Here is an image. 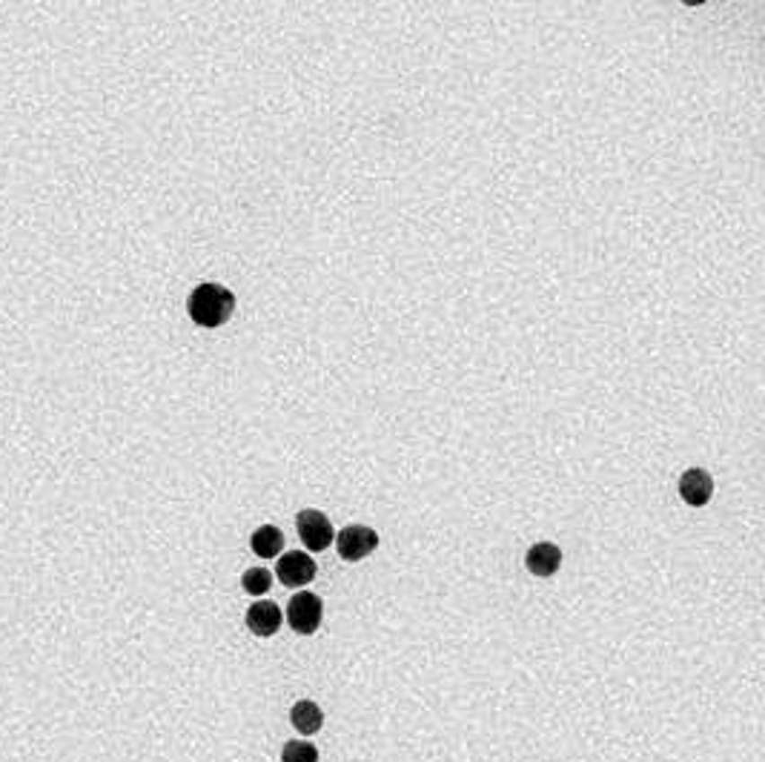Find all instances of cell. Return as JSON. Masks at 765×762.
<instances>
[{"instance_id": "1", "label": "cell", "mask_w": 765, "mask_h": 762, "mask_svg": "<svg viewBox=\"0 0 765 762\" xmlns=\"http://www.w3.org/2000/svg\"><path fill=\"white\" fill-rule=\"evenodd\" d=\"M187 310H189V319L195 324L213 330V327H221V324L230 321V316L235 312V295H233V290L221 287V284L207 281V284H198V287L192 290Z\"/></svg>"}, {"instance_id": "2", "label": "cell", "mask_w": 765, "mask_h": 762, "mask_svg": "<svg viewBox=\"0 0 765 762\" xmlns=\"http://www.w3.org/2000/svg\"><path fill=\"white\" fill-rule=\"evenodd\" d=\"M321 617H324V605L316 593H295L290 605H287V622L295 634H316L319 625H321Z\"/></svg>"}, {"instance_id": "3", "label": "cell", "mask_w": 765, "mask_h": 762, "mask_svg": "<svg viewBox=\"0 0 765 762\" xmlns=\"http://www.w3.org/2000/svg\"><path fill=\"white\" fill-rule=\"evenodd\" d=\"M295 530L298 536H302V542L307 550H312V554H321V550L330 547V542L336 539L333 533V525H330V519L321 513V511H302L295 519Z\"/></svg>"}, {"instance_id": "4", "label": "cell", "mask_w": 765, "mask_h": 762, "mask_svg": "<svg viewBox=\"0 0 765 762\" xmlns=\"http://www.w3.org/2000/svg\"><path fill=\"white\" fill-rule=\"evenodd\" d=\"M379 547V536L373 528H365V525H347L339 536H336V550L341 559L347 562H358L370 556L373 550Z\"/></svg>"}, {"instance_id": "5", "label": "cell", "mask_w": 765, "mask_h": 762, "mask_svg": "<svg viewBox=\"0 0 765 762\" xmlns=\"http://www.w3.org/2000/svg\"><path fill=\"white\" fill-rule=\"evenodd\" d=\"M276 574L287 588H302V585H307V582H312V576H316V562H312L307 554H302V550H293V554H284L278 559Z\"/></svg>"}, {"instance_id": "6", "label": "cell", "mask_w": 765, "mask_h": 762, "mask_svg": "<svg viewBox=\"0 0 765 762\" xmlns=\"http://www.w3.org/2000/svg\"><path fill=\"white\" fill-rule=\"evenodd\" d=\"M680 496H682L685 504H691V507L708 504L711 496H714V479H711V473L702 470V468L685 470V473L680 476Z\"/></svg>"}, {"instance_id": "7", "label": "cell", "mask_w": 765, "mask_h": 762, "mask_svg": "<svg viewBox=\"0 0 765 762\" xmlns=\"http://www.w3.org/2000/svg\"><path fill=\"white\" fill-rule=\"evenodd\" d=\"M524 565H528V571H531L533 576L548 579V576H553V574L559 571L562 550H559L557 545H550V542H539V545H533V547L528 550V556H524Z\"/></svg>"}, {"instance_id": "8", "label": "cell", "mask_w": 765, "mask_h": 762, "mask_svg": "<svg viewBox=\"0 0 765 762\" xmlns=\"http://www.w3.org/2000/svg\"><path fill=\"white\" fill-rule=\"evenodd\" d=\"M281 608L276 602H255L247 610V627L255 636H273L281 627Z\"/></svg>"}, {"instance_id": "9", "label": "cell", "mask_w": 765, "mask_h": 762, "mask_svg": "<svg viewBox=\"0 0 765 762\" xmlns=\"http://www.w3.org/2000/svg\"><path fill=\"white\" fill-rule=\"evenodd\" d=\"M290 720H293L295 731H302V734H307V737H310V734H316V731H321V725H324V714H321V708L316 705V702L302 699V702H295V705H293Z\"/></svg>"}, {"instance_id": "10", "label": "cell", "mask_w": 765, "mask_h": 762, "mask_svg": "<svg viewBox=\"0 0 765 762\" xmlns=\"http://www.w3.org/2000/svg\"><path fill=\"white\" fill-rule=\"evenodd\" d=\"M281 547H284V536H281V530H278L276 525H261L259 530L252 533V550H255V556L273 559V556L281 554Z\"/></svg>"}, {"instance_id": "11", "label": "cell", "mask_w": 765, "mask_h": 762, "mask_svg": "<svg viewBox=\"0 0 765 762\" xmlns=\"http://www.w3.org/2000/svg\"><path fill=\"white\" fill-rule=\"evenodd\" d=\"M242 588L250 596H261L273 588V574L264 571V567H250V571H244V576H242Z\"/></svg>"}, {"instance_id": "12", "label": "cell", "mask_w": 765, "mask_h": 762, "mask_svg": "<svg viewBox=\"0 0 765 762\" xmlns=\"http://www.w3.org/2000/svg\"><path fill=\"white\" fill-rule=\"evenodd\" d=\"M281 759L284 762H319V751H316V745H312V742L293 740V742L284 745Z\"/></svg>"}]
</instances>
